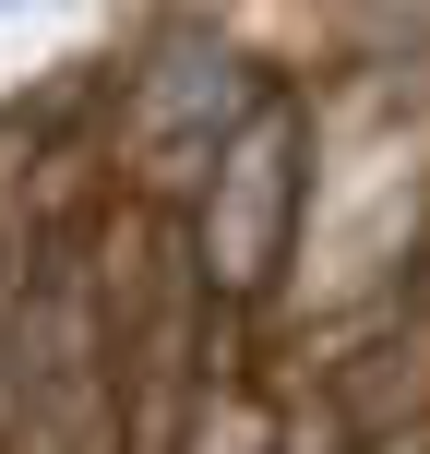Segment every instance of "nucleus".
I'll return each mask as SVG.
<instances>
[{"instance_id":"obj_1","label":"nucleus","mask_w":430,"mask_h":454,"mask_svg":"<svg viewBox=\"0 0 430 454\" xmlns=\"http://www.w3.org/2000/svg\"><path fill=\"white\" fill-rule=\"evenodd\" d=\"M263 239H275V132L239 156V239H227V275H239V287L263 275Z\"/></svg>"}]
</instances>
